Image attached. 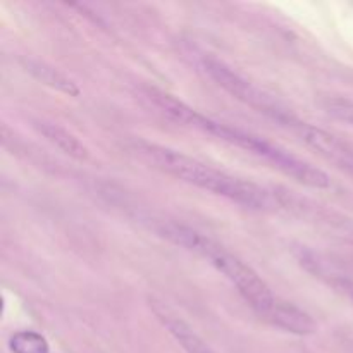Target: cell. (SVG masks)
<instances>
[{"label": "cell", "mask_w": 353, "mask_h": 353, "mask_svg": "<svg viewBox=\"0 0 353 353\" xmlns=\"http://www.w3.org/2000/svg\"><path fill=\"white\" fill-rule=\"evenodd\" d=\"M159 234L171 243L207 259L221 274L230 279L245 302L272 326L293 334H312L317 330L312 317L293 303L279 299L271 286L241 259L207 234L179 223H162Z\"/></svg>", "instance_id": "6da1fadb"}, {"label": "cell", "mask_w": 353, "mask_h": 353, "mask_svg": "<svg viewBox=\"0 0 353 353\" xmlns=\"http://www.w3.org/2000/svg\"><path fill=\"white\" fill-rule=\"evenodd\" d=\"M140 99L147 105L157 109V112H161L162 116L168 117L172 123L193 128V130H199L202 133L210 134V137L219 138V140L226 141L233 147L241 148V150L259 157L261 161L271 164L272 168L281 171L283 174L302 183V185L310 186V188H330L331 186L330 176L317 165H312L310 162L296 157V155L285 150L279 145L271 143V141L264 140L261 137H255L248 131L210 119V117L196 112L195 109L186 105L185 102L162 92V90L154 88V86H143L140 90Z\"/></svg>", "instance_id": "7a4b0ae2"}, {"label": "cell", "mask_w": 353, "mask_h": 353, "mask_svg": "<svg viewBox=\"0 0 353 353\" xmlns=\"http://www.w3.org/2000/svg\"><path fill=\"white\" fill-rule=\"evenodd\" d=\"M130 150L150 168L159 169V171L176 179H181L196 188L231 200L241 207L255 210H271L278 207V199L264 186L228 174V172L212 168L199 159L190 157L183 152L141 140L133 141L130 145Z\"/></svg>", "instance_id": "3957f363"}, {"label": "cell", "mask_w": 353, "mask_h": 353, "mask_svg": "<svg viewBox=\"0 0 353 353\" xmlns=\"http://www.w3.org/2000/svg\"><path fill=\"white\" fill-rule=\"evenodd\" d=\"M200 68H202V71L205 72L217 86H221L224 92H228L231 97L240 100V102L250 105L252 109H255L257 112L271 117V119L276 121L278 124H281L286 117H290L293 114L292 110L283 107L278 100L272 99V95H269L268 92L259 88L257 85L248 81V79L243 78L241 74H238L234 69H231L230 65L224 64L219 59L209 57V55H207V57H203L202 62H200Z\"/></svg>", "instance_id": "277c9868"}, {"label": "cell", "mask_w": 353, "mask_h": 353, "mask_svg": "<svg viewBox=\"0 0 353 353\" xmlns=\"http://www.w3.org/2000/svg\"><path fill=\"white\" fill-rule=\"evenodd\" d=\"M281 126L286 128L290 133L295 134L307 147L317 152L321 157L333 162L340 169L353 172V148L345 141H341L338 137H334L333 133L299 119L295 114H292Z\"/></svg>", "instance_id": "5b68a950"}, {"label": "cell", "mask_w": 353, "mask_h": 353, "mask_svg": "<svg viewBox=\"0 0 353 353\" xmlns=\"http://www.w3.org/2000/svg\"><path fill=\"white\" fill-rule=\"evenodd\" d=\"M34 130L41 134L47 141H50L54 147H57L59 150L64 152V154L71 155V157L83 159L88 157V150H86L85 145L78 140L72 133H69L68 130H64L62 126L54 123H48V121H34Z\"/></svg>", "instance_id": "8992f818"}, {"label": "cell", "mask_w": 353, "mask_h": 353, "mask_svg": "<svg viewBox=\"0 0 353 353\" xmlns=\"http://www.w3.org/2000/svg\"><path fill=\"white\" fill-rule=\"evenodd\" d=\"M24 68L30 72L33 78H37L38 81L43 83V85L50 86V88L59 90V92L65 93L69 97H78L79 88L74 81H72L69 76H65L64 72L59 71L54 65L47 64V62L37 61V59H28L24 62Z\"/></svg>", "instance_id": "52a82bcc"}, {"label": "cell", "mask_w": 353, "mask_h": 353, "mask_svg": "<svg viewBox=\"0 0 353 353\" xmlns=\"http://www.w3.org/2000/svg\"><path fill=\"white\" fill-rule=\"evenodd\" d=\"M159 319L164 323V326L168 327L169 333L172 334L176 341L181 345L188 353H214L210 350L209 345L192 330L186 323H183L181 319L174 316H168V314L157 312Z\"/></svg>", "instance_id": "ba28073f"}, {"label": "cell", "mask_w": 353, "mask_h": 353, "mask_svg": "<svg viewBox=\"0 0 353 353\" xmlns=\"http://www.w3.org/2000/svg\"><path fill=\"white\" fill-rule=\"evenodd\" d=\"M9 350L12 353H50L48 341L37 331H19L9 340Z\"/></svg>", "instance_id": "9c48e42d"}, {"label": "cell", "mask_w": 353, "mask_h": 353, "mask_svg": "<svg viewBox=\"0 0 353 353\" xmlns=\"http://www.w3.org/2000/svg\"><path fill=\"white\" fill-rule=\"evenodd\" d=\"M324 109L334 119L353 126V100L340 99V97H336V99H327L324 102Z\"/></svg>", "instance_id": "30bf717a"}, {"label": "cell", "mask_w": 353, "mask_h": 353, "mask_svg": "<svg viewBox=\"0 0 353 353\" xmlns=\"http://www.w3.org/2000/svg\"><path fill=\"white\" fill-rule=\"evenodd\" d=\"M338 288H340L343 293H347L348 299L353 300V281L352 279H340V281H338Z\"/></svg>", "instance_id": "8fae6325"}]
</instances>
